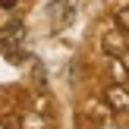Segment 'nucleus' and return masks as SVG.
<instances>
[{"mask_svg":"<svg viewBox=\"0 0 129 129\" xmlns=\"http://www.w3.org/2000/svg\"><path fill=\"white\" fill-rule=\"evenodd\" d=\"M104 98H107V104H110L117 113H129V91L120 85V82H117V85H107Z\"/></svg>","mask_w":129,"mask_h":129,"instance_id":"nucleus-1","label":"nucleus"},{"mask_svg":"<svg viewBox=\"0 0 129 129\" xmlns=\"http://www.w3.org/2000/svg\"><path fill=\"white\" fill-rule=\"evenodd\" d=\"M104 50L110 57H120L126 50V41H123V35H120V31H107L104 35Z\"/></svg>","mask_w":129,"mask_h":129,"instance_id":"nucleus-2","label":"nucleus"},{"mask_svg":"<svg viewBox=\"0 0 129 129\" xmlns=\"http://www.w3.org/2000/svg\"><path fill=\"white\" fill-rule=\"evenodd\" d=\"M110 76H113V79L120 82V85H123V82L129 79V73H126V66H123V63L117 60V57H110Z\"/></svg>","mask_w":129,"mask_h":129,"instance_id":"nucleus-3","label":"nucleus"},{"mask_svg":"<svg viewBox=\"0 0 129 129\" xmlns=\"http://www.w3.org/2000/svg\"><path fill=\"white\" fill-rule=\"evenodd\" d=\"M117 19H120V22H123L126 28H129V6H123V10H117Z\"/></svg>","mask_w":129,"mask_h":129,"instance_id":"nucleus-4","label":"nucleus"},{"mask_svg":"<svg viewBox=\"0 0 129 129\" xmlns=\"http://www.w3.org/2000/svg\"><path fill=\"white\" fill-rule=\"evenodd\" d=\"M104 129H110V126H104Z\"/></svg>","mask_w":129,"mask_h":129,"instance_id":"nucleus-5","label":"nucleus"},{"mask_svg":"<svg viewBox=\"0 0 129 129\" xmlns=\"http://www.w3.org/2000/svg\"><path fill=\"white\" fill-rule=\"evenodd\" d=\"M0 129H3V126H0Z\"/></svg>","mask_w":129,"mask_h":129,"instance_id":"nucleus-6","label":"nucleus"}]
</instances>
